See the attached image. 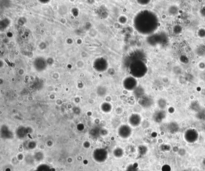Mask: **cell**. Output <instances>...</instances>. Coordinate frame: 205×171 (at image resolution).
<instances>
[{
	"label": "cell",
	"mask_w": 205,
	"mask_h": 171,
	"mask_svg": "<svg viewBox=\"0 0 205 171\" xmlns=\"http://www.w3.org/2000/svg\"><path fill=\"white\" fill-rule=\"evenodd\" d=\"M132 128L128 125H122L118 128V135L120 137L123 139L128 138L132 135Z\"/></svg>",
	"instance_id": "obj_2"
},
{
	"label": "cell",
	"mask_w": 205,
	"mask_h": 171,
	"mask_svg": "<svg viewBox=\"0 0 205 171\" xmlns=\"http://www.w3.org/2000/svg\"><path fill=\"white\" fill-rule=\"evenodd\" d=\"M139 104L142 107H151L153 104V100L152 98L149 97H142L140 98Z\"/></svg>",
	"instance_id": "obj_4"
},
{
	"label": "cell",
	"mask_w": 205,
	"mask_h": 171,
	"mask_svg": "<svg viewBox=\"0 0 205 171\" xmlns=\"http://www.w3.org/2000/svg\"><path fill=\"white\" fill-rule=\"evenodd\" d=\"M126 171H138L137 169L134 165H130L127 167Z\"/></svg>",
	"instance_id": "obj_7"
},
{
	"label": "cell",
	"mask_w": 205,
	"mask_h": 171,
	"mask_svg": "<svg viewBox=\"0 0 205 171\" xmlns=\"http://www.w3.org/2000/svg\"><path fill=\"white\" fill-rule=\"evenodd\" d=\"M101 109L104 112L109 113L111 111L112 109L111 105L107 102H104L101 106Z\"/></svg>",
	"instance_id": "obj_5"
},
{
	"label": "cell",
	"mask_w": 205,
	"mask_h": 171,
	"mask_svg": "<svg viewBox=\"0 0 205 171\" xmlns=\"http://www.w3.org/2000/svg\"><path fill=\"white\" fill-rule=\"evenodd\" d=\"M124 154V150L120 147H117L113 151V155L116 158H121L122 157Z\"/></svg>",
	"instance_id": "obj_6"
},
{
	"label": "cell",
	"mask_w": 205,
	"mask_h": 171,
	"mask_svg": "<svg viewBox=\"0 0 205 171\" xmlns=\"http://www.w3.org/2000/svg\"><path fill=\"white\" fill-rule=\"evenodd\" d=\"M94 157L97 162H104L108 157V152L105 149H97L94 151Z\"/></svg>",
	"instance_id": "obj_1"
},
{
	"label": "cell",
	"mask_w": 205,
	"mask_h": 171,
	"mask_svg": "<svg viewBox=\"0 0 205 171\" xmlns=\"http://www.w3.org/2000/svg\"><path fill=\"white\" fill-rule=\"evenodd\" d=\"M142 121L140 115L137 114H133L130 116L129 122L131 126L134 127L139 126Z\"/></svg>",
	"instance_id": "obj_3"
}]
</instances>
